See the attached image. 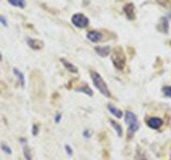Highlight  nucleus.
<instances>
[{
    "mask_svg": "<svg viewBox=\"0 0 171 160\" xmlns=\"http://www.w3.org/2000/svg\"><path fill=\"white\" fill-rule=\"evenodd\" d=\"M90 75H91L93 84H94V87L97 88V91H100V92H101L104 96H111L110 91H108V87H107V84H105V81L101 78V75H100L99 72L91 71V72H90Z\"/></svg>",
    "mask_w": 171,
    "mask_h": 160,
    "instance_id": "nucleus-1",
    "label": "nucleus"
},
{
    "mask_svg": "<svg viewBox=\"0 0 171 160\" xmlns=\"http://www.w3.org/2000/svg\"><path fill=\"white\" fill-rule=\"evenodd\" d=\"M110 123H111V126L113 128H114V130H116V132H117V135H119V137H121V136H123V129H121V126H120L119 123H117V122L116 121H110Z\"/></svg>",
    "mask_w": 171,
    "mask_h": 160,
    "instance_id": "nucleus-13",
    "label": "nucleus"
},
{
    "mask_svg": "<svg viewBox=\"0 0 171 160\" xmlns=\"http://www.w3.org/2000/svg\"><path fill=\"white\" fill-rule=\"evenodd\" d=\"M147 125L151 129H160L163 126V119H161V118H157V116L148 118V119H147Z\"/></svg>",
    "mask_w": 171,
    "mask_h": 160,
    "instance_id": "nucleus-4",
    "label": "nucleus"
},
{
    "mask_svg": "<svg viewBox=\"0 0 171 160\" xmlns=\"http://www.w3.org/2000/svg\"><path fill=\"white\" fill-rule=\"evenodd\" d=\"M124 12H125V14H127V17H128V19H134V14H133L134 7H133V4H127V6L124 7Z\"/></svg>",
    "mask_w": 171,
    "mask_h": 160,
    "instance_id": "nucleus-14",
    "label": "nucleus"
},
{
    "mask_svg": "<svg viewBox=\"0 0 171 160\" xmlns=\"http://www.w3.org/2000/svg\"><path fill=\"white\" fill-rule=\"evenodd\" d=\"M23 153H24V157H26V160H32V152H30V149L27 146L23 147Z\"/></svg>",
    "mask_w": 171,
    "mask_h": 160,
    "instance_id": "nucleus-17",
    "label": "nucleus"
},
{
    "mask_svg": "<svg viewBox=\"0 0 171 160\" xmlns=\"http://www.w3.org/2000/svg\"><path fill=\"white\" fill-rule=\"evenodd\" d=\"M163 94H164V96H168V98H171V87H170V85L163 87Z\"/></svg>",
    "mask_w": 171,
    "mask_h": 160,
    "instance_id": "nucleus-18",
    "label": "nucleus"
},
{
    "mask_svg": "<svg viewBox=\"0 0 171 160\" xmlns=\"http://www.w3.org/2000/svg\"><path fill=\"white\" fill-rule=\"evenodd\" d=\"M107 109L110 111V113H111L114 118H121V116H124V115H123V111L119 109V108H116V106L111 105V103H108V105H107Z\"/></svg>",
    "mask_w": 171,
    "mask_h": 160,
    "instance_id": "nucleus-7",
    "label": "nucleus"
},
{
    "mask_svg": "<svg viewBox=\"0 0 171 160\" xmlns=\"http://www.w3.org/2000/svg\"><path fill=\"white\" fill-rule=\"evenodd\" d=\"M91 130H90V129H87V130H84V132H83V136H84V137H90V136H91Z\"/></svg>",
    "mask_w": 171,
    "mask_h": 160,
    "instance_id": "nucleus-20",
    "label": "nucleus"
},
{
    "mask_svg": "<svg viewBox=\"0 0 171 160\" xmlns=\"http://www.w3.org/2000/svg\"><path fill=\"white\" fill-rule=\"evenodd\" d=\"M77 91H81L83 94H87L88 96H93V91L87 87V85H83V87H80V88H77Z\"/></svg>",
    "mask_w": 171,
    "mask_h": 160,
    "instance_id": "nucleus-16",
    "label": "nucleus"
},
{
    "mask_svg": "<svg viewBox=\"0 0 171 160\" xmlns=\"http://www.w3.org/2000/svg\"><path fill=\"white\" fill-rule=\"evenodd\" d=\"M94 50L100 57H107L110 54V51H111V47L110 45H100V47H96Z\"/></svg>",
    "mask_w": 171,
    "mask_h": 160,
    "instance_id": "nucleus-5",
    "label": "nucleus"
},
{
    "mask_svg": "<svg viewBox=\"0 0 171 160\" xmlns=\"http://www.w3.org/2000/svg\"><path fill=\"white\" fill-rule=\"evenodd\" d=\"M1 149H3V152H6L7 154H12V149L9 146H6V145H1Z\"/></svg>",
    "mask_w": 171,
    "mask_h": 160,
    "instance_id": "nucleus-19",
    "label": "nucleus"
},
{
    "mask_svg": "<svg viewBox=\"0 0 171 160\" xmlns=\"http://www.w3.org/2000/svg\"><path fill=\"white\" fill-rule=\"evenodd\" d=\"M64 147H66V152H67V154H69V156H71V154H73V150H71V147L69 146V145H66V146H64Z\"/></svg>",
    "mask_w": 171,
    "mask_h": 160,
    "instance_id": "nucleus-22",
    "label": "nucleus"
},
{
    "mask_svg": "<svg viewBox=\"0 0 171 160\" xmlns=\"http://www.w3.org/2000/svg\"><path fill=\"white\" fill-rule=\"evenodd\" d=\"M61 64L64 65V67H66V70H69L70 72H74V74L77 72V67H76L74 64H71L70 61H67L66 58H61Z\"/></svg>",
    "mask_w": 171,
    "mask_h": 160,
    "instance_id": "nucleus-9",
    "label": "nucleus"
},
{
    "mask_svg": "<svg viewBox=\"0 0 171 160\" xmlns=\"http://www.w3.org/2000/svg\"><path fill=\"white\" fill-rule=\"evenodd\" d=\"M125 122H127V125H131V123H134V122H137L138 119H137V116L134 115L133 112H127L125 113Z\"/></svg>",
    "mask_w": 171,
    "mask_h": 160,
    "instance_id": "nucleus-11",
    "label": "nucleus"
},
{
    "mask_svg": "<svg viewBox=\"0 0 171 160\" xmlns=\"http://www.w3.org/2000/svg\"><path fill=\"white\" fill-rule=\"evenodd\" d=\"M170 160H171V157H170Z\"/></svg>",
    "mask_w": 171,
    "mask_h": 160,
    "instance_id": "nucleus-27",
    "label": "nucleus"
},
{
    "mask_svg": "<svg viewBox=\"0 0 171 160\" xmlns=\"http://www.w3.org/2000/svg\"><path fill=\"white\" fill-rule=\"evenodd\" d=\"M170 45H171V41H170Z\"/></svg>",
    "mask_w": 171,
    "mask_h": 160,
    "instance_id": "nucleus-26",
    "label": "nucleus"
},
{
    "mask_svg": "<svg viewBox=\"0 0 171 160\" xmlns=\"http://www.w3.org/2000/svg\"><path fill=\"white\" fill-rule=\"evenodd\" d=\"M0 23H1V24H3L4 27H7V20L4 19L3 16H0Z\"/></svg>",
    "mask_w": 171,
    "mask_h": 160,
    "instance_id": "nucleus-23",
    "label": "nucleus"
},
{
    "mask_svg": "<svg viewBox=\"0 0 171 160\" xmlns=\"http://www.w3.org/2000/svg\"><path fill=\"white\" fill-rule=\"evenodd\" d=\"M144 160H145V159H144Z\"/></svg>",
    "mask_w": 171,
    "mask_h": 160,
    "instance_id": "nucleus-28",
    "label": "nucleus"
},
{
    "mask_svg": "<svg viewBox=\"0 0 171 160\" xmlns=\"http://www.w3.org/2000/svg\"><path fill=\"white\" fill-rule=\"evenodd\" d=\"M111 61H113V64H114V67H116L117 70H123V68H124L125 58H124V54H123V51H121L120 48H117V50L114 51Z\"/></svg>",
    "mask_w": 171,
    "mask_h": 160,
    "instance_id": "nucleus-2",
    "label": "nucleus"
},
{
    "mask_svg": "<svg viewBox=\"0 0 171 160\" xmlns=\"http://www.w3.org/2000/svg\"><path fill=\"white\" fill-rule=\"evenodd\" d=\"M1 60H3V58H1V52H0V61H1Z\"/></svg>",
    "mask_w": 171,
    "mask_h": 160,
    "instance_id": "nucleus-25",
    "label": "nucleus"
},
{
    "mask_svg": "<svg viewBox=\"0 0 171 160\" xmlns=\"http://www.w3.org/2000/svg\"><path fill=\"white\" fill-rule=\"evenodd\" d=\"M71 23L74 24L76 27H79V28H84V27L88 26V19L86 17L84 14L81 13H76L74 16L71 17Z\"/></svg>",
    "mask_w": 171,
    "mask_h": 160,
    "instance_id": "nucleus-3",
    "label": "nucleus"
},
{
    "mask_svg": "<svg viewBox=\"0 0 171 160\" xmlns=\"http://www.w3.org/2000/svg\"><path fill=\"white\" fill-rule=\"evenodd\" d=\"M27 44H29V47H32L33 50H40V48H43V43H41L40 40L27 39Z\"/></svg>",
    "mask_w": 171,
    "mask_h": 160,
    "instance_id": "nucleus-8",
    "label": "nucleus"
},
{
    "mask_svg": "<svg viewBox=\"0 0 171 160\" xmlns=\"http://www.w3.org/2000/svg\"><path fill=\"white\" fill-rule=\"evenodd\" d=\"M12 6H16V7H24L26 6V1L24 0H7Z\"/></svg>",
    "mask_w": 171,
    "mask_h": 160,
    "instance_id": "nucleus-15",
    "label": "nucleus"
},
{
    "mask_svg": "<svg viewBox=\"0 0 171 160\" xmlns=\"http://www.w3.org/2000/svg\"><path fill=\"white\" fill-rule=\"evenodd\" d=\"M87 39L90 40L91 43H99L103 40V36L100 31H88L87 33Z\"/></svg>",
    "mask_w": 171,
    "mask_h": 160,
    "instance_id": "nucleus-6",
    "label": "nucleus"
},
{
    "mask_svg": "<svg viewBox=\"0 0 171 160\" xmlns=\"http://www.w3.org/2000/svg\"><path fill=\"white\" fill-rule=\"evenodd\" d=\"M13 74H14V75H16L17 78H19L20 85H21V87H24V85H26V79H24V75L21 74V71L17 70V68H13Z\"/></svg>",
    "mask_w": 171,
    "mask_h": 160,
    "instance_id": "nucleus-10",
    "label": "nucleus"
},
{
    "mask_svg": "<svg viewBox=\"0 0 171 160\" xmlns=\"http://www.w3.org/2000/svg\"><path fill=\"white\" fill-rule=\"evenodd\" d=\"M60 119H61V115H60V113H56V123H59Z\"/></svg>",
    "mask_w": 171,
    "mask_h": 160,
    "instance_id": "nucleus-24",
    "label": "nucleus"
},
{
    "mask_svg": "<svg viewBox=\"0 0 171 160\" xmlns=\"http://www.w3.org/2000/svg\"><path fill=\"white\" fill-rule=\"evenodd\" d=\"M39 133V125H33V136Z\"/></svg>",
    "mask_w": 171,
    "mask_h": 160,
    "instance_id": "nucleus-21",
    "label": "nucleus"
},
{
    "mask_svg": "<svg viewBox=\"0 0 171 160\" xmlns=\"http://www.w3.org/2000/svg\"><path fill=\"white\" fill-rule=\"evenodd\" d=\"M138 128H140V122H134V123H131V125H128V136L131 137L133 135L136 133V130H138Z\"/></svg>",
    "mask_w": 171,
    "mask_h": 160,
    "instance_id": "nucleus-12",
    "label": "nucleus"
}]
</instances>
